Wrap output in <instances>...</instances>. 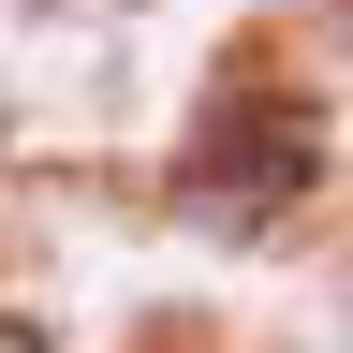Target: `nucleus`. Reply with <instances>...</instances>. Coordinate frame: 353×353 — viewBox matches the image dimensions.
<instances>
[{
  "mask_svg": "<svg viewBox=\"0 0 353 353\" xmlns=\"http://www.w3.org/2000/svg\"><path fill=\"white\" fill-rule=\"evenodd\" d=\"M309 176H324V132H309L294 103H265V88H236L206 132H192V206L250 221V206H294Z\"/></svg>",
  "mask_w": 353,
  "mask_h": 353,
  "instance_id": "obj_1",
  "label": "nucleus"
},
{
  "mask_svg": "<svg viewBox=\"0 0 353 353\" xmlns=\"http://www.w3.org/2000/svg\"><path fill=\"white\" fill-rule=\"evenodd\" d=\"M0 353H44V324H15V309H0Z\"/></svg>",
  "mask_w": 353,
  "mask_h": 353,
  "instance_id": "obj_2",
  "label": "nucleus"
}]
</instances>
